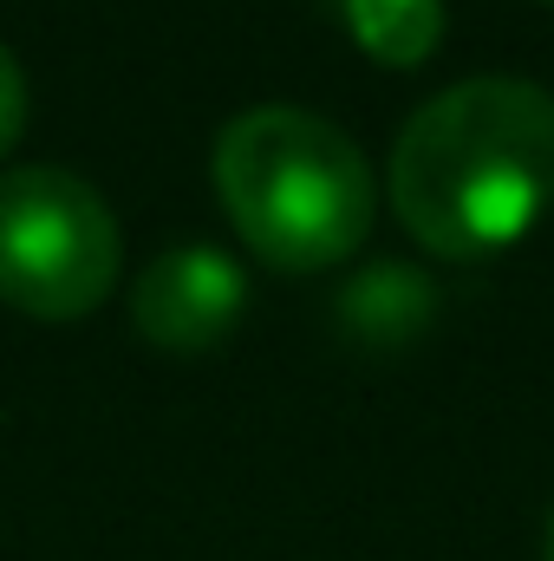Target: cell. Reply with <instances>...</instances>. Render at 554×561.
<instances>
[{
	"instance_id": "1",
	"label": "cell",
	"mask_w": 554,
	"mask_h": 561,
	"mask_svg": "<svg viewBox=\"0 0 554 561\" xmlns=\"http://www.w3.org/2000/svg\"><path fill=\"white\" fill-rule=\"evenodd\" d=\"M392 209L443 262H483L554 209V92L476 72L430 92L392 144Z\"/></svg>"
},
{
	"instance_id": "2",
	"label": "cell",
	"mask_w": 554,
	"mask_h": 561,
	"mask_svg": "<svg viewBox=\"0 0 554 561\" xmlns=\"http://www.w3.org/2000/svg\"><path fill=\"white\" fill-rule=\"evenodd\" d=\"M209 176L242 242L280 275H326L353 262L379 209L366 150L307 105L235 112L216 138Z\"/></svg>"
},
{
	"instance_id": "3",
	"label": "cell",
	"mask_w": 554,
	"mask_h": 561,
	"mask_svg": "<svg viewBox=\"0 0 554 561\" xmlns=\"http://www.w3.org/2000/svg\"><path fill=\"white\" fill-rule=\"evenodd\" d=\"M112 203L59 163L0 170V300L33 320H85L118 287Z\"/></svg>"
},
{
	"instance_id": "4",
	"label": "cell",
	"mask_w": 554,
	"mask_h": 561,
	"mask_svg": "<svg viewBox=\"0 0 554 561\" xmlns=\"http://www.w3.org/2000/svg\"><path fill=\"white\" fill-rule=\"evenodd\" d=\"M249 313V275L216 242H176L131 280V320L163 353H209Z\"/></svg>"
},
{
	"instance_id": "5",
	"label": "cell",
	"mask_w": 554,
	"mask_h": 561,
	"mask_svg": "<svg viewBox=\"0 0 554 561\" xmlns=\"http://www.w3.org/2000/svg\"><path fill=\"white\" fill-rule=\"evenodd\" d=\"M443 320V287L437 275H424L417 262H366L353 280H339L333 294V327L366 346V353H399V346H417L424 333H437Z\"/></svg>"
},
{
	"instance_id": "6",
	"label": "cell",
	"mask_w": 554,
	"mask_h": 561,
	"mask_svg": "<svg viewBox=\"0 0 554 561\" xmlns=\"http://www.w3.org/2000/svg\"><path fill=\"white\" fill-rule=\"evenodd\" d=\"M339 20H346V39L392 66V72H412L424 66L437 46H443V0H339Z\"/></svg>"
},
{
	"instance_id": "7",
	"label": "cell",
	"mask_w": 554,
	"mask_h": 561,
	"mask_svg": "<svg viewBox=\"0 0 554 561\" xmlns=\"http://www.w3.org/2000/svg\"><path fill=\"white\" fill-rule=\"evenodd\" d=\"M26 112H33V92H26V72L13 59V46H0V157L20 144L26 131Z\"/></svg>"
},
{
	"instance_id": "8",
	"label": "cell",
	"mask_w": 554,
	"mask_h": 561,
	"mask_svg": "<svg viewBox=\"0 0 554 561\" xmlns=\"http://www.w3.org/2000/svg\"><path fill=\"white\" fill-rule=\"evenodd\" d=\"M542 561H554V510H549V529H542Z\"/></svg>"
},
{
	"instance_id": "9",
	"label": "cell",
	"mask_w": 554,
	"mask_h": 561,
	"mask_svg": "<svg viewBox=\"0 0 554 561\" xmlns=\"http://www.w3.org/2000/svg\"><path fill=\"white\" fill-rule=\"evenodd\" d=\"M549 7H554V0H549Z\"/></svg>"
}]
</instances>
